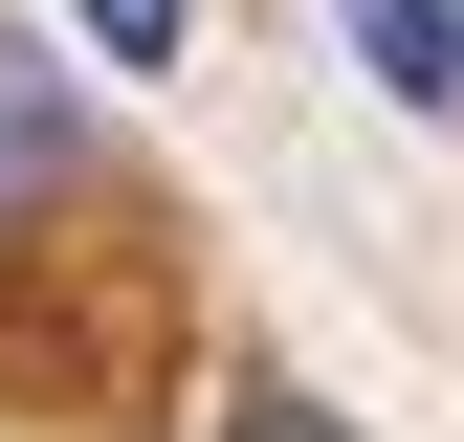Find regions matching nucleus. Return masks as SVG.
Returning <instances> with one entry per match:
<instances>
[{
  "label": "nucleus",
  "instance_id": "nucleus-3",
  "mask_svg": "<svg viewBox=\"0 0 464 442\" xmlns=\"http://www.w3.org/2000/svg\"><path fill=\"white\" fill-rule=\"evenodd\" d=\"M89 44L111 67H178V0H89Z\"/></svg>",
  "mask_w": 464,
  "mask_h": 442
},
{
  "label": "nucleus",
  "instance_id": "nucleus-4",
  "mask_svg": "<svg viewBox=\"0 0 464 442\" xmlns=\"http://www.w3.org/2000/svg\"><path fill=\"white\" fill-rule=\"evenodd\" d=\"M221 442H354V420H332V399H244Z\"/></svg>",
  "mask_w": 464,
  "mask_h": 442
},
{
  "label": "nucleus",
  "instance_id": "nucleus-1",
  "mask_svg": "<svg viewBox=\"0 0 464 442\" xmlns=\"http://www.w3.org/2000/svg\"><path fill=\"white\" fill-rule=\"evenodd\" d=\"M67 67H44V44H0V221H44V199H67Z\"/></svg>",
  "mask_w": 464,
  "mask_h": 442
},
{
  "label": "nucleus",
  "instance_id": "nucleus-2",
  "mask_svg": "<svg viewBox=\"0 0 464 442\" xmlns=\"http://www.w3.org/2000/svg\"><path fill=\"white\" fill-rule=\"evenodd\" d=\"M332 23H354V67L398 110H464V0H332Z\"/></svg>",
  "mask_w": 464,
  "mask_h": 442
}]
</instances>
